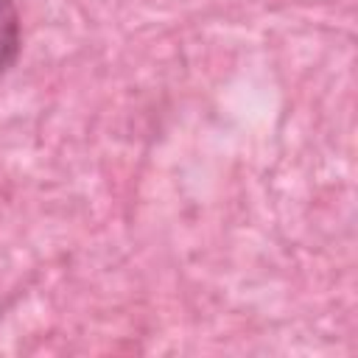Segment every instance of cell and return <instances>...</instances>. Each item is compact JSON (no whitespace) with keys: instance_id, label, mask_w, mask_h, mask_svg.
Returning a JSON list of instances; mask_svg holds the SVG:
<instances>
[{"instance_id":"obj_1","label":"cell","mask_w":358,"mask_h":358,"mask_svg":"<svg viewBox=\"0 0 358 358\" xmlns=\"http://www.w3.org/2000/svg\"><path fill=\"white\" fill-rule=\"evenodd\" d=\"M20 48H22V28H20L17 3L0 0V76L17 64Z\"/></svg>"}]
</instances>
